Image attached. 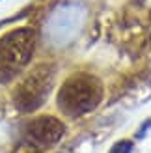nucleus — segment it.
Returning a JSON list of instances; mask_svg holds the SVG:
<instances>
[{"label": "nucleus", "mask_w": 151, "mask_h": 153, "mask_svg": "<svg viewBox=\"0 0 151 153\" xmlns=\"http://www.w3.org/2000/svg\"><path fill=\"white\" fill-rule=\"evenodd\" d=\"M103 99V86L97 76L90 73H75L58 91V106L67 116H82L92 112Z\"/></svg>", "instance_id": "1"}, {"label": "nucleus", "mask_w": 151, "mask_h": 153, "mask_svg": "<svg viewBox=\"0 0 151 153\" xmlns=\"http://www.w3.org/2000/svg\"><path fill=\"white\" fill-rule=\"evenodd\" d=\"M36 32L32 28H17L0 39V82L15 79L34 54Z\"/></svg>", "instance_id": "2"}, {"label": "nucleus", "mask_w": 151, "mask_h": 153, "mask_svg": "<svg viewBox=\"0 0 151 153\" xmlns=\"http://www.w3.org/2000/svg\"><path fill=\"white\" fill-rule=\"evenodd\" d=\"M54 82V67L50 64H41L30 71L13 94V103L21 112H34L47 101Z\"/></svg>", "instance_id": "3"}, {"label": "nucleus", "mask_w": 151, "mask_h": 153, "mask_svg": "<svg viewBox=\"0 0 151 153\" xmlns=\"http://www.w3.org/2000/svg\"><path fill=\"white\" fill-rule=\"evenodd\" d=\"M86 19L84 7L78 4H64L56 7L45 25V36L52 45H65L80 32Z\"/></svg>", "instance_id": "4"}, {"label": "nucleus", "mask_w": 151, "mask_h": 153, "mask_svg": "<svg viewBox=\"0 0 151 153\" xmlns=\"http://www.w3.org/2000/svg\"><path fill=\"white\" fill-rule=\"evenodd\" d=\"M65 127L54 116H39L24 127V138L37 148H49L64 136Z\"/></svg>", "instance_id": "5"}, {"label": "nucleus", "mask_w": 151, "mask_h": 153, "mask_svg": "<svg viewBox=\"0 0 151 153\" xmlns=\"http://www.w3.org/2000/svg\"><path fill=\"white\" fill-rule=\"evenodd\" d=\"M132 151V142L131 140H119L114 144V148L110 149V153H131Z\"/></svg>", "instance_id": "6"}]
</instances>
